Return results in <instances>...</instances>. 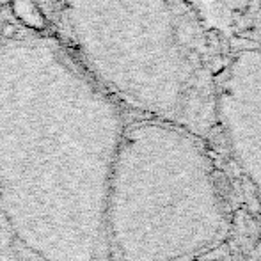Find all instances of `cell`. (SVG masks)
<instances>
[{
	"mask_svg": "<svg viewBox=\"0 0 261 261\" xmlns=\"http://www.w3.org/2000/svg\"><path fill=\"white\" fill-rule=\"evenodd\" d=\"M117 261H194L231 234V212L208 141L176 124L124 128L109 185Z\"/></svg>",
	"mask_w": 261,
	"mask_h": 261,
	"instance_id": "6da1fadb",
	"label": "cell"
},
{
	"mask_svg": "<svg viewBox=\"0 0 261 261\" xmlns=\"http://www.w3.org/2000/svg\"><path fill=\"white\" fill-rule=\"evenodd\" d=\"M94 71L144 119L212 144L219 55L190 0H93Z\"/></svg>",
	"mask_w": 261,
	"mask_h": 261,
	"instance_id": "7a4b0ae2",
	"label": "cell"
},
{
	"mask_svg": "<svg viewBox=\"0 0 261 261\" xmlns=\"http://www.w3.org/2000/svg\"><path fill=\"white\" fill-rule=\"evenodd\" d=\"M212 142L245 204L261 217V46L240 48L219 62Z\"/></svg>",
	"mask_w": 261,
	"mask_h": 261,
	"instance_id": "3957f363",
	"label": "cell"
},
{
	"mask_svg": "<svg viewBox=\"0 0 261 261\" xmlns=\"http://www.w3.org/2000/svg\"><path fill=\"white\" fill-rule=\"evenodd\" d=\"M9 6L13 7V14L25 23L27 27L36 29V31H41L46 25V18L41 13L38 6H36L34 0H9Z\"/></svg>",
	"mask_w": 261,
	"mask_h": 261,
	"instance_id": "277c9868",
	"label": "cell"
},
{
	"mask_svg": "<svg viewBox=\"0 0 261 261\" xmlns=\"http://www.w3.org/2000/svg\"><path fill=\"white\" fill-rule=\"evenodd\" d=\"M194 261H237V259H234L231 249L226 245V247H220V249H217V251L210 252V254L203 256V258H199V259H194Z\"/></svg>",
	"mask_w": 261,
	"mask_h": 261,
	"instance_id": "5b68a950",
	"label": "cell"
},
{
	"mask_svg": "<svg viewBox=\"0 0 261 261\" xmlns=\"http://www.w3.org/2000/svg\"><path fill=\"white\" fill-rule=\"evenodd\" d=\"M0 36H2L4 39H16L18 36V25L13 23V21H4L2 25H0Z\"/></svg>",
	"mask_w": 261,
	"mask_h": 261,
	"instance_id": "8992f818",
	"label": "cell"
},
{
	"mask_svg": "<svg viewBox=\"0 0 261 261\" xmlns=\"http://www.w3.org/2000/svg\"><path fill=\"white\" fill-rule=\"evenodd\" d=\"M190 2L196 6V4H199L201 0H190ZM204 2H206V0H204ZM210 2L219 4V6H224V7H227V9H229V7H234V6H240V4H244L245 0H210Z\"/></svg>",
	"mask_w": 261,
	"mask_h": 261,
	"instance_id": "52a82bcc",
	"label": "cell"
},
{
	"mask_svg": "<svg viewBox=\"0 0 261 261\" xmlns=\"http://www.w3.org/2000/svg\"><path fill=\"white\" fill-rule=\"evenodd\" d=\"M252 261H261V242L258 244V247H256L254 254H252Z\"/></svg>",
	"mask_w": 261,
	"mask_h": 261,
	"instance_id": "ba28073f",
	"label": "cell"
},
{
	"mask_svg": "<svg viewBox=\"0 0 261 261\" xmlns=\"http://www.w3.org/2000/svg\"><path fill=\"white\" fill-rule=\"evenodd\" d=\"M9 6V0H0V7H7Z\"/></svg>",
	"mask_w": 261,
	"mask_h": 261,
	"instance_id": "9c48e42d",
	"label": "cell"
}]
</instances>
